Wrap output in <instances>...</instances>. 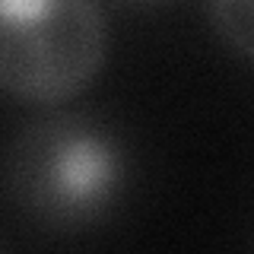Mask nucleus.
Masks as SVG:
<instances>
[{"label":"nucleus","mask_w":254,"mask_h":254,"mask_svg":"<svg viewBox=\"0 0 254 254\" xmlns=\"http://www.w3.org/2000/svg\"><path fill=\"white\" fill-rule=\"evenodd\" d=\"M6 178L16 203L48 229L105 222L127 188V153L115 130L86 115H51L10 146Z\"/></svg>","instance_id":"f257e3e1"},{"label":"nucleus","mask_w":254,"mask_h":254,"mask_svg":"<svg viewBox=\"0 0 254 254\" xmlns=\"http://www.w3.org/2000/svg\"><path fill=\"white\" fill-rule=\"evenodd\" d=\"M105 51L102 0H0V86L13 99H76L95 83Z\"/></svg>","instance_id":"f03ea898"},{"label":"nucleus","mask_w":254,"mask_h":254,"mask_svg":"<svg viewBox=\"0 0 254 254\" xmlns=\"http://www.w3.org/2000/svg\"><path fill=\"white\" fill-rule=\"evenodd\" d=\"M206 16L222 42L254 64V0H206Z\"/></svg>","instance_id":"7ed1b4c3"},{"label":"nucleus","mask_w":254,"mask_h":254,"mask_svg":"<svg viewBox=\"0 0 254 254\" xmlns=\"http://www.w3.org/2000/svg\"><path fill=\"white\" fill-rule=\"evenodd\" d=\"M133 3H146V6H159V3H172V0H133Z\"/></svg>","instance_id":"20e7f679"}]
</instances>
